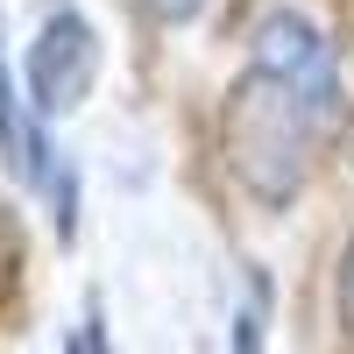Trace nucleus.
I'll use <instances>...</instances> for the list:
<instances>
[{"mask_svg": "<svg viewBox=\"0 0 354 354\" xmlns=\"http://www.w3.org/2000/svg\"><path fill=\"white\" fill-rule=\"evenodd\" d=\"M312 93H298V85H283L270 71H248L241 85L227 93V163L234 177L262 198V205H290L305 185V156H312V121H319Z\"/></svg>", "mask_w": 354, "mask_h": 354, "instance_id": "1", "label": "nucleus"}, {"mask_svg": "<svg viewBox=\"0 0 354 354\" xmlns=\"http://www.w3.org/2000/svg\"><path fill=\"white\" fill-rule=\"evenodd\" d=\"M93 78H100V28L57 8L28 43V100H36V113H78Z\"/></svg>", "mask_w": 354, "mask_h": 354, "instance_id": "2", "label": "nucleus"}, {"mask_svg": "<svg viewBox=\"0 0 354 354\" xmlns=\"http://www.w3.org/2000/svg\"><path fill=\"white\" fill-rule=\"evenodd\" d=\"M255 71H270L283 85L312 93L319 106L333 100V78H326V36L298 15V8H270L255 21Z\"/></svg>", "mask_w": 354, "mask_h": 354, "instance_id": "3", "label": "nucleus"}, {"mask_svg": "<svg viewBox=\"0 0 354 354\" xmlns=\"http://www.w3.org/2000/svg\"><path fill=\"white\" fill-rule=\"evenodd\" d=\"M0 156H8V163L28 177V185H50V170H57V163H50L57 149H50V142H43L36 128H28V121H21V106H15L8 64H0Z\"/></svg>", "mask_w": 354, "mask_h": 354, "instance_id": "4", "label": "nucleus"}, {"mask_svg": "<svg viewBox=\"0 0 354 354\" xmlns=\"http://www.w3.org/2000/svg\"><path fill=\"white\" fill-rule=\"evenodd\" d=\"M234 354H262V312L255 305L234 312Z\"/></svg>", "mask_w": 354, "mask_h": 354, "instance_id": "5", "label": "nucleus"}, {"mask_svg": "<svg viewBox=\"0 0 354 354\" xmlns=\"http://www.w3.org/2000/svg\"><path fill=\"white\" fill-rule=\"evenodd\" d=\"M340 319H347V333H354V241L340 255Z\"/></svg>", "mask_w": 354, "mask_h": 354, "instance_id": "6", "label": "nucleus"}, {"mask_svg": "<svg viewBox=\"0 0 354 354\" xmlns=\"http://www.w3.org/2000/svg\"><path fill=\"white\" fill-rule=\"evenodd\" d=\"M64 354H113V347H106V333H100V326H78V333L64 340Z\"/></svg>", "mask_w": 354, "mask_h": 354, "instance_id": "7", "label": "nucleus"}, {"mask_svg": "<svg viewBox=\"0 0 354 354\" xmlns=\"http://www.w3.org/2000/svg\"><path fill=\"white\" fill-rule=\"evenodd\" d=\"M198 8H205V0H149V15H156V21H192Z\"/></svg>", "mask_w": 354, "mask_h": 354, "instance_id": "8", "label": "nucleus"}]
</instances>
